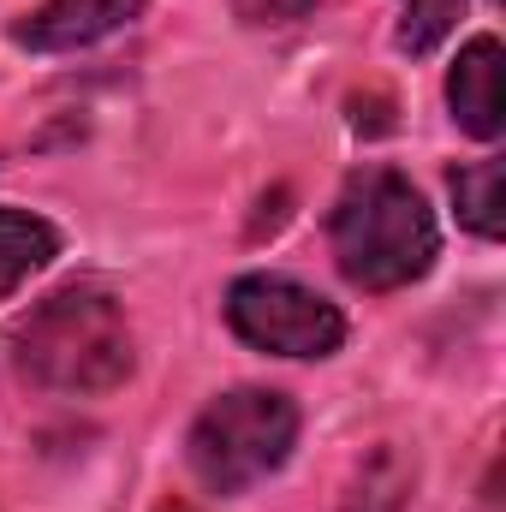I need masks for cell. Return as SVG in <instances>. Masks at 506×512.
<instances>
[{"instance_id": "obj_7", "label": "cell", "mask_w": 506, "mask_h": 512, "mask_svg": "<svg viewBox=\"0 0 506 512\" xmlns=\"http://www.w3.org/2000/svg\"><path fill=\"white\" fill-rule=\"evenodd\" d=\"M60 256V233L30 209H0V298Z\"/></svg>"}, {"instance_id": "obj_9", "label": "cell", "mask_w": 506, "mask_h": 512, "mask_svg": "<svg viewBox=\"0 0 506 512\" xmlns=\"http://www.w3.org/2000/svg\"><path fill=\"white\" fill-rule=\"evenodd\" d=\"M459 6L465 0H405V24H399V48L405 54H429L447 30H453V18H459Z\"/></svg>"}, {"instance_id": "obj_2", "label": "cell", "mask_w": 506, "mask_h": 512, "mask_svg": "<svg viewBox=\"0 0 506 512\" xmlns=\"http://www.w3.org/2000/svg\"><path fill=\"white\" fill-rule=\"evenodd\" d=\"M441 251L435 215L423 203V191L387 167L358 173L340 203H334V256L346 268L352 286L364 292H393L429 274V262Z\"/></svg>"}, {"instance_id": "obj_6", "label": "cell", "mask_w": 506, "mask_h": 512, "mask_svg": "<svg viewBox=\"0 0 506 512\" xmlns=\"http://www.w3.org/2000/svg\"><path fill=\"white\" fill-rule=\"evenodd\" d=\"M447 108L471 137H501V42L495 36H471L459 48V66L447 78Z\"/></svg>"}, {"instance_id": "obj_10", "label": "cell", "mask_w": 506, "mask_h": 512, "mask_svg": "<svg viewBox=\"0 0 506 512\" xmlns=\"http://www.w3.org/2000/svg\"><path fill=\"white\" fill-rule=\"evenodd\" d=\"M316 0H233V12L245 18V24H292V18H304Z\"/></svg>"}, {"instance_id": "obj_8", "label": "cell", "mask_w": 506, "mask_h": 512, "mask_svg": "<svg viewBox=\"0 0 506 512\" xmlns=\"http://www.w3.org/2000/svg\"><path fill=\"white\" fill-rule=\"evenodd\" d=\"M453 203L459 221L477 239H501L506 227V161H471L465 173H453Z\"/></svg>"}, {"instance_id": "obj_3", "label": "cell", "mask_w": 506, "mask_h": 512, "mask_svg": "<svg viewBox=\"0 0 506 512\" xmlns=\"http://www.w3.org/2000/svg\"><path fill=\"white\" fill-rule=\"evenodd\" d=\"M298 447V405L274 387H233L191 423V471L209 495H245Z\"/></svg>"}, {"instance_id": "obj_5", "label": "cell", "mask_w": 506, "mask_h": 512, "mask_svg": "<svg viewBox=\"0 0 506 512\" xmlns=\"http://www.w3.org/2000/svg\"><path fill=\"white\" fill-rule=\"evenodd\" d=\"M143 12V0H42L36 12H24L12 24V36L36 54H66V48H90L114 30H126Z\"/></svg>"}, {"instance_id": "obj_4", "label": "cell", "mask_w": 506, "mask_h": 512, "mask_svg": "<svg viewBox=\"0 0 506 512\" xmlns=\"http://www.w3.org/2000/svg\"><path fill=\"white\" fill-rule=\"evenodd\" d=\"M227 322H233V334L245 346L274 352V358H334L346 346V316L322 292H310V286H298L286 274L233 280Z\"/></svg>"}, {"instance_id": "obj_1", "label": "cell", "mask_w": 506, "mask_h": 512, "mask_svg": "<svg viewBox=\"0 0 506 512\" xmlns=\"http://www.w3.org/2000/svg\"><path fill=\"white\" fill-rule=\"evenodd\" d=\"M18 370L48 393H114L131 376V328L108 286H60L12 334Z\"/></svg>"}]
</instances>
